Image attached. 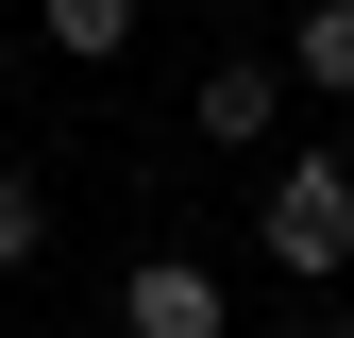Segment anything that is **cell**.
I'll return each instance as SVG.
<instances>
[{"label": "cell", "mask_w": 354, "mask_h": 338, "mask_svg": "<svg viewBox=\"0 0 354 338\" xmlns=\"http://www.w3.org/2000/svg\"><path fill=\"white\" fill-rule=\"evenodd\" d=\"M287 84H304V102H354V0H304V17H287V51H270Z\"/></svg>", "instance_id": "cell-4"}, {"label": "cell", "mask_w": 354, "mask_h": 338, "mask_svg": "<svg viewBox=\"0 0 354 338\" xmlns=\"http://www.w3.org/2000/svg\"><path fill=\"white\" fill-rule=\"evenodd\" d=\"M253 254H270L287 287H337L354 271V152H287L270 203H253Z\"/></svg>", "instance_id": "cell-1"}, {"label": "cell", "mask_w": 354, "mask_h": 338, "mask_svg": "<svg viewBox=\"0 0 354 338\" xmlns=\"http://www.w3.org/2000/svg\"><path fill=\"white\" fill-rule=\"evenodd\" d=\"M118 338H236V305H219L203 254H136L118 271Z\"/></svg>", "instance_id": "cell-2"}, {"label": "cell", "mask_w": 354, "mask_h": 338, "mask_svg": "<svg viewBox=\"0 0 354 338\" xmlns=\"http://www.w3.org/2000/svg\"><path fill=\"white\" fill-rule=\"evenodd\" d=\"M270 338H354V305H337V287H304V305H287Z\"/></svg>", "instance_id": "cell-7"}, {"label": "cell", "mask_w": 354, "mask_h": 338, "mask_svg": "<svg viewBox=\"0 0 354 338\" xmlns=\"http://www.w3.org/2000/svg\"><path fill=\"white\" fill-rule=\"evenodd\" d=\"M0 102H17V34H0Z\"/></svg>", "instance_id": "cell-8"}, {"label": "cell", "mask_w": 354, "mask_h": 338, "mask_svg": "<svg viewBox=\"0 0 354 338\" xmlns=\"http://www.w3.org/2000/svg\"><path fill=\"white\" fill-rule=\"evenodd\" d=\"M186 118H203V152H270V136H287V68H270V51H219V68L186 84Z\"/></svg>", "instance_id": "cell-3"}, {"label": "cell", "mask_w": 354, "mask_h": 338, "mask_svg": "<svg viewBox=\"0 0 354 338\" xmlns=\"http://www.w3.org/2000/svg\"><path fill=\"white\" fill-rule=\"evenodd\" d=\"M34 51H68V68H118V51H136V0H34Z\"/></svg>", "instance_id": "cell-5"}, {"label": "cell", "mask_w": 354, "mask_h": 338, "mask_svg": "<svg viewBox=\"0 0 354 338\" xmlns=\"http://www.w3.org/2000/svg\"><path fill=\"white\" fill-rule=\"evenodd\" d=\"M34 254H51V186H34V169H0V287H17Z\"/></svg>", "instance_id": "cell-6"}]
</instances>
